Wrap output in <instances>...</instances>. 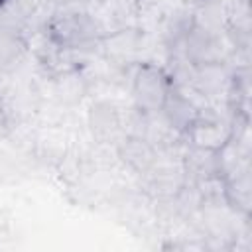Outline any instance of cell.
Masks as SVG:
<instances>
[{"label":"cell","mask_w":252,"mask_h":252,"mask_svg":"<svg viewBox=\"0 0 252 252\" xmlns=\"http://www.w3.org/2000/svg\"><path fill=\"white\" fill-rule=\"evenodd\" d=\"M45 28L63 49H98L106 33L98 16L75 0L57 2Z\"/></svg>","instance_id":"obj_1"},{"label":"cell","mask_w":252,"mask_h":252,"mask_svg":"<svg viewBox=\"0 0 252 252\" xmlns=\"http://www.w3.org/2000/svg\"><path fill=\"white\" fill-rule=\"evenodd\" d=\"M169 89H171V79L161 63L140 61L134 67L130 77V94H132V104L138 110L146 114L159 112Z\"/></svg>","instance_id":"obj_2"},{"label":"cell","mask_w":252,"mask_h":252,"mask_svg":"<svg viewBox=\"0 0 252 252\" xmlns=\"http://www.w3.org/2000/svg\"><path fill=\"white\" fill-rule=\"evenodd\" d=\"M152 35L140 26H124L112 30L100 39V55L112 65L132 67L142 61V55L150 49Z\"/></svg>","instance_id":"obj_3"},{"label":"cell","mask_w":252,"mask_h":252,"mask_svg":"<svg viewBox=\"0 0 252 252\" xmlns=\"http://www.w3.org/2000/svg\"><path fill=\"white\" fill-rule=\"evenodd\" d=\"M230 51H232V43L226 32H213L199 28L195 24L189 30L181 47L183 57L193 65L228 61Z\"/></svg>","instance_id":"obj_4"},{"label":"cell","mask_w":252,"mask_h":252,"mask_svg":"<svg viewBox=\"0 0 252 252\" xmlns=\"http://www.w3.org/2000/svg\"><path fill=\"white\" fill-rule=\"evenodd\" d=\"M140 177H142V185H144L142 189L152 201L171 199L187 183L181 161L165 159V158H159L158 163Z\"/></svg>","instance_id":"obj_5"},{"label":"cell","mask_w":252,"mask_h":252,"mask_svg":"<svg viewBox=\"0 0 252 252\" xmlns=\"http://www.w3.org/2000/svg\"><path fill=\"white\" fill-rule=\"evenodd\" d=\"M232 67L226 61L219 63H203L195 65L193 87L209 100V104H226L228 89H230Z\"/></svg>","instance_id":"obj_6"},{"label":"cell","mask_w":252,"mask_h":252,"mask_svg":"<svg viewBox=\"0 0 252 252\" xmlns=\"http://www.w3.org/2000/svg\"><path fill=\"white\" fill-rule=\"evenodd\" d=\"M122 112L108 100H96L93 102V106L89 108L87 120H89V128L93 132V138L100 144H108V142H118L124 134H122Z\"/></svg>","instance_id":"obj_7"},{"label":"cell","mask_w":252,"mask_h":252,"mask_svg":"<svg viewBox=\"0 0 252 252\" xmlns=\"http://www.w3.org/2000/svg\"><path fill=\"white\" fill-rule=\"evenodd\" d=\"M116 156L128 169H132L138 175H144L159 159L158 150L146 138L126 134L116 142Z\"/></svg>","instance_id":"obj_8"},{"label":"cell","mask_w":252,"mask_h":252,"mask_svg":"<svg viewBox=\"0 0 252 252\" xmlns=\"http://www.w3.org/2000/svg\"><path fill=\"white\" fill-rule=\"evenodd\" d=\"M181 167L187 181H197L209 175H220L219 171V150H207L187 144L181 154Z\"/></svg>","instance_id":"obj_9"},{"label":"cell","mask_w":252,"mask_h":252,"mask_svg":"<svg viewBox=\"0 0 252 252\" xmlns=\"http://www.w3.org/2000/svg\"><path fill=\"white\" fill-rule=\"evenodd\" d=\"M159 112H161V116L169 122V126H173L177 132L185 134L187 128L191 126V122L197 118L199 108H197L179 89L171 87Z\"/></svg>","instance_id":"obj_10"},{"label":"cell","mask_w":252,"mask_h":252,"mask_svg":"<svg viewBox=\"0 0 252 252\" xmlns=\"http://www.w3.org/2000/svg\"><path fill=\"white\" fill-rule=\"evenodd\" d=\"M224 199L230 211L244 217L252 215V169L224 177Z\"/></svg>","instance_id":"obj_11"},{"label":"cell","mask_w":252,"mask_h":252,"mask_svg":"<svg viewBox=\"0 0 252 252\" xmlns=\"http://www.w3.org/2000/svg\"><path fill=\"white\" fill-rule=\"evenodd\" d=\"M53 87V94L63 104H75L83 98V94L89 89V79L85 75V69H69L61 71L57 75L47 77Z\"/></svg>","instance_id":"obj_12"},{"label":"cell","mask_w":252,"mask_h":252,"mask_svg":"<svg viewBox=\"0 0 252 252\" xmlns=\"http://www.w3.org/2000/svg\"><path fill=\"white\" fill-rule=\"evenodd\" d=\"M28 55L24 33L0 30V71L12 73Z\"/></svg>","instance_id":"obj_13"},{"label":"cell","mask_w":252,"mask_h":252,"mask_svg":"<svg viewBox=\"0 0 252 252\" xmlns=\"http://www.w3.org/2000/svg\"><path fill=\"white\" fill-rule=\"evenodd\" d=\"M10 91H12V73L0 71V106H6Z\"/></svg>","instance_id":"obj_14"},{"label":"cell","mask_w":252,"mask_h":252,"mask_svg":"<svg viewBox=\"0 0 252 252\" xmlns=\"http://www.w3.org/2000/svg\"><path fill=\"white\" fill-rule=\"evenodd\" d=\"M75 2H79L81 6H85L91 12H96V10H100L106 4V0H75Z\"/></svg>","instance_id":"obj_15"},{"label":"cell","mask_w":252,"mask_h":252,"mask_svg":"<svg viewBox=\"0 0 252 252\" xmlns=\"http://www.w3.org/2000/svg\"><path fill=\"white\" fill-rule=\"evenodd\" d=\"M6 134H8V132H6V130H0V142H2V140H4V138H6Z\"/></svg>","instance_id":"obj_16"},{"label":"cell","mask_w":252,"mask_h":252,"mask_svg":"<svg viewBox=\"0 0 252 252\" xmlns=\"http://www.w3.org/2000/svg\"><path fill=\"white\" fill-rule=\"evenodd\" d=\"M0 2H4V0H0Z\"/></svg>","instance_id":"obj_17"}]
</instances>
